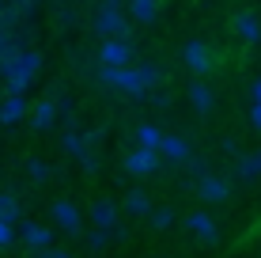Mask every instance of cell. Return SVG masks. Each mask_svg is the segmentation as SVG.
I'll list each match as a JSON object with an SVG mask.
<instances>
[{"label":"cell","instance_id":"1","mask_svg":"<svg viewBox=\"0 0 261 258\" xmlns=\"http://www.w3.org/2000/svg\"><path fill=\"white\" fill-rule=\"evenodd\" d=\"M98 76H102V84L118 87V91L133 95V99H144V91L163 80V73L155 65H102Z\"/></svg>","mask_w":261,"mask_h":258},{"label":"cell","instance_id":"2","mask_svg":"<svg viewBox=\"0 0 261 258\" xmlns=\"http://www.w3.org/2000/svg\"><path fill=\"white\" fill-rule=\"evenodd\" d=\"M95 34H102V38H125V34H129L121 0H102V4H98V12H95Z\"/></svg>","mask_w":261,"mask_h":258},{"label":"cell","instance_id":"3","mask_svg":"<svg viewBox=\"0 0 261 258\" xmlns=\"http://www.w3.org/2000/svg\"><path fill=\"white\" fill-rule=\"evenodd\" d=\"M182 61H186V68H190V73H197V76H204V73H212V68H216L212 50L204 46L201 38H190V42L182 46Z\"/></svg>","mask_w":261,"mask_h":258},{"label":"cell","instance_id":"4","mask_svg":"<svg viewBox=\"0 0 261 258\" xmlns=\"http://www.w3.org/2000/svg\"><path fill=\"white\" fill-rule=\"evenodd\" d=\"M125 171L129 175H151V171H159V152L155 148H144V145H137L129 156H125Z\"/></svg>","mask_w":261,"mask_h":258},{"label":"cell","instance_id":"5","mask_svg":"<svg viewBox=\"0 0 261 258\" xmlns=\"http://www.w3.org/2000/svg\"><path fill=\"white\" fill-rule=\"evenodd\" d=\"M186 232H193L201 243H216V239H220V228H216V220H212L204 209L186 213Z\"/></svg>","mask_w":261,"mask_h":258},{"label":"cell","instance_id":"6","mask_svg":"<svg viewBox=\"0 0 261 258\" xmlns=\"http://www.w3.org/2000/svg\"><path fill=\"white\" fill-rule=\"evenodd\" d=\"M15 243H23L27 251H38V247L53 243V232H49L46 224H34V220H23V224H19V232H15Z\"/></svg>","mask_w":261,"mask_h":258},{"label":"cell","instance_id":"7","mask_svg":"<svg viewBox=\"0 0 261 258\" xmlns=\"http://www.w3.org/2000/svg\"><path fill=\"white\" fill-rule=\"evenodd\" d=\"M49 217L57 220V228H65L68 236H80V209L72 205L68 198H57V201H53V205H49Z\"/></svg>","mask_w":261,"mask_h":258},{"label":"cell","instance_id":"8","mask_svg":"<svg viewBox=\"0 0 261 258\" xmlns=\"http://www.w3.org/2000/svg\"><path fill=\"white\" fill-rule=\"evenodd\" d=\"M98 61H102V65H129V61H133V46L125 38H102Z\"/></svg>","mask_w":261,"mask_h":258},{"label":"cell","instance_id":"9","mask_svg":"<svg viewBox=\"0 0 261 258\" xmlns=\"http://www.w3.org/2000/svg\"><path fill=\"white\" fill-rule=\"evenodd\" d=\"M118 220H121L118 201H110V198H98V201H91V224H95V228H114Z\"/></svg>","mask_w":261,"mask_h":258},{"label":"cell","instance_id":"10","mask_svg":"<svg viewBox=\"0 0 261 258\" xmlns=\"http://www.w3.org/2000/svg\"><path fill=\"white\" fill-rule=\"evenodd\" d=\"M155 152H159V159H170V163H186V159L193 156L190 145H186L182 137H167V133L159 137V148H155Z\"/></svg>","mask_w":261,"mask_h":258},{"label":"cell","instance_id":"11","mask_svg":"<svg viewBox=\"0 0 261 258\" xmlns=\"http://www.w3.org/2000/svg\"><path fill=\"white\" fill-rule=\"evenodd\" d=\"M197 194H201L204 201H227L231 198V182L227 179H216V175H201Z\"/></svg>","mask_w":261,"mask_h":258},{"label":"cell","instance_id":"12","mask_svg":"<svg viewBox=\"0 0 261 258\" xmlns=\"http://www.w3.org/2000/svg\"><path fill=\"white\" fill-rule=\"evenodd\" d=\"M235 34L246 42V46H257V42H261V19L254 12H239L235 15Z\"/></svg>","mask_w":261,"mask_h":258},{"label":"cell","instance_id":"13","mask_svg":"<svg viewBox=\"0 0 261 258\" xmlns=\"http://www.w3.org/2000/svg\"><path fill=\"white\" fill-rule=\"evenodd\" d=\"M23 114H27V99H23V95H15V91H8L4 103H0V126H15Z\"/></svg>","mask_w":261,"mask_h":258},{"label":"cell","instance_id":"14","mask_svg":"<svg viewBox=\"0 0 261 258\" xmlns=\"http://www.w3.org/2000/svg\"><path fill=\"white\" fill-rule=\"evenodd\" d=\"M31 122H34V129H38V133L53 129V122H57V103H53V99H42V103L31 110Z\"/></svg>","mask_w":261,"mask_h":258},{"label":"cell","instance_id":"15","mask_svg":"<svg viewBox=\"0 0 261 258\" xmlns=\"http://www.w3.org/2000/svg\"><path fill=\"white\" fill-rule=\"evenodd\" d=\"M186 95H190V103H193L201 114H208L212 106H216V91H212L208 84H201V80H197V84H190V91H186Z\"/></svg>","mask_w":261,"mask_h":258},{"label":"cell","instance_id":"16","mask_svg":"<svg viewBox=\"0 0 261 258\" xmlns=\"http://www.w3.org/2000/svg\"><path fill=\"white\" fill-rule=\"evenodd\" d=\"M0 217H4L8 224H19L23 220V205H19V198H15L12 190H0Z\"/></svg>","mask_w":261,"mask_h":258},{"label":"cell","instance_id":"17","mask_svg":"<svg viewBox=\"0 0 261 258\" xmlns=\"http://www.w3.org/2000/svg\"><path fill=\"white\" fill-rule=\"evenodd\" d=\"M129 12H133V19H140V23H155L159 0H129Z\"/></svg>","mask_w":261,"mask_h":258},{"label":"cell","instance_id":"18","mask_svg":"<svg viewBox=\"0 0 261 258\" xmlns=\"http://www.w3.org/2000/svg\"><path fill=\"white\" fill-rule=\"evenodd\" d=\"M125 213H129V217H148L151 213V198L144 190H133L129 198H125Z\"/></svg>","mask_w":261,"mask_h":258},{"label":"cell","instance_id":"19","mask_svg":"<svg viewBox=\"0 0 261 258\" xmlns=\"http://www.w3.org/2000/svg\"><path fill=\"white\" fill-rule=\"evenodd\" d=\"M235 175H239V179H257V175H261V152L242 156L239 167H235Z\"/></svg>","mask_w":261,"mask_h":258},{"label":"cell","instance_id":"20","mask_svg":"<svg viewBox=\"0 0 261 258\" xmlns=\"http://www.w3.org/2000/svg\"><path fill=\"white\" fill-rule=\"evenodd\" d=\"M148 224L155 228V232H167L170 224H174V209H167V205H151V213H148Z\"/></svg>","mask_w":261,"mask_h":258},{"label":"cell","instance_id":"21","mask_svg":"<svg viewBox=\"0 0 261 258\" xmlns=\"http://www.w3.org/2000/svg\"><path fill=\"white\" fill-rule=\"evenodd\" d=\"M61 152H68L72 159H80V156H84L87 152V145H84V137H80V133H65V137H61Z\"/></svg>","mask_w":261,"mask_h":258},{"label":"cell","instance_id":"22","mask_svg":"<svg viewBox=\"0 0 261 258\" xmlns=\"http://www.w3.org/2000/svg\"><path fill=\"white\" fill-rule=\"evenodd\" d=\"M159 137H163V129L151 126V122H144V126H137V140L144 148H159Z\"/></svg>","mask_w":261,"mask_h":258},{"label":"cell","instance_id":"23","mask_svg":"<svg viewBox=\"0 0 261 258\" xmlns=\"http://www.w3.org/2000/svg\"><path fill=\"white\" fill-rule=\"evenodd\" d=\"M27 175H31V179H34V182H46V179H49V175H53V171H49V167H46V163H42V159H38V156H31V159H27Z\"/></svg>","mask_w":261,"mask_h":258},{"label":"cell","instance_id":"24","mask_svg":"<svg viewBox=\"0 0 261 258\" xmlns=\"http://www.w3.org/2000/svg\"><path fill=\"white\" fill-rule=\"evenodd\" d=\"M87 247H91V251H106V247H110V232H106V228H91V232H87Z\"/></svg>","mask_w":261,"mask_h":258},{"label":"cell","instance_id":"25","mask_svg":"<svg viewBox=\"0 0 261 258\" xmlns=\"http://www.w3.org/2000/svg\"><path fill=\"white\" fill-rule=\"evenodd\" d=\"M27 258H76V254H68V251H61V247L46 243V247H38V251H27Z\"/></svg>","mask_w":261,"mask_h":258},{"label":"cell","instance_id":"26","mask_svg":"<svg viewBox=\"0 0 261 258\" xmlns=\"http://www.w3.org/2000/svg\"><path fill=\"white\" fill-rule=\"evenodd\" d=\"M8 247H19V243H15V228L0 217V251H8Z\"/></svg>","mask_w":261,"mask_h":258},{"label":"cell","instance_id":"27","mask_svg":"<svg viewBox=\"0 0 261 258\" xmlns=\"http://www.w3.org/2000/svg\"><path fill=\"white\" fill-rule=\"evenodd\" d=\"M80 167H84L87 175H95L98 171V148H87V152L80 156Z\"/></svg>","mask_w":261,"mask_h":258},{"label":"cell","instance_id":"28","mask_svg":"<svg viewBox=\"0 0 261 258\" xmlns=\"http://www.w3.org/2000/svg\"><path fill=\"white\" fill-rule=\"evenodd\" d=\"M80 137H84V145H87V148H98V145H102V137H106V129H98V126H95V129L80 133Z\"/></svg>","mask_w":261,"mask_h":258},{"label":"cell","instance_id":"29","mask_svg":"<svg viewBox=\"0 0 261 258\" xmlns=\"http://www.w3.org/2000/svg\"><path fill=\"white\" fill-rule=\"evenodd\" d=\"M106 232H110V243H125V239H129V228H125L121 220H118L114 228H106Z\"/></svg>","mask_w":261,"mask_h":258},{"label":"cell","instance_id":"30","mask_svg":"<svg viewBox=\"0 0 261 258\" xmlns=\"http://www.w3.org/2000/svg\"><path fill=\"white\" fill-rule=\"evenodd\" d=\"M250 126L261 133V103H250Z\"/></svg>","mask_w":261,"mask_h":258},{"label":"cell","instance_id":"31","mask_svg":"<svg viewBox=\"0 0 261 258\" xmlns=\"http://www.w3.org/2000/svg\"><path fill=\"white\" fill-rule=\"evenodd\" d=\"M250 95H254V103H261V80H257L254 87H250Z\"/></svg>","mask_w":261,"mask_h":258},{"label":"cell","instance_id":"32","mask_svg":"<svg viewBox=\"0 0 261 258\" xmlns=\"http://www.w3.org/2000/svg\"><path fill=\"white\" fill-rule=\"evenodd\" d=\"M4 4H8V0H0V12H4Z\"/></svg>","mask_w":261,"mask_h":258},{"label":"cell","instance_id":"33","mask_svg":"<svg viewBox=\"0 0 261 258\" xmlns=\"http://www.w3.org/2000/svg\"><path fill=\"white\" fill-rule=\"evenodd\" d=\"M34 4H38V0H34Z\"/></svg>","mask_w":261,"mask_h":258}]
</instances>
